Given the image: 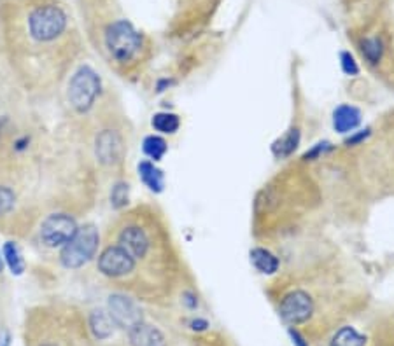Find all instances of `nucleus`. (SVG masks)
<instances>
[{
	"instance_id": "obj_1",
	"label": "nucleus",
	"mask_w": 394,
	"mask_h": 346,
	"mask_svg": "<svg viewBox=\"0 0 394 346\" xmlns=\"http://www.w3.org/2000/svg\"><path fill=\"white\" fill-rule=\"evenodd\" d=\"M67 32V14L56 4H39L28 11L27 36L37 46H47Z\"/></svg>"
},
{
	"instance_id": "obj_2",
	"label": "nucleus",
	"mask_w": 394,
	"mask_h": 346,
	"mask_svg": "<svg viewBox=\"0 0 394 346\" xmlns=\"http://www.w3.org/2000/svg\"><path fill=\"white\" fill-rule=\"evenodd\" d=\"M106 47L114 62L128 63L139 55L142 47V37L130 21H114L106 32Z\"/></svg>"
},
{
	"instance_id": "obj_3",
	"label": "nucleus",
	"mask_w": 394,
	"mask_h": 346,
	"mask_svg": "<svg viewBox=\"0 0 394 346\" xmlns=\"http://www.w3.org/2000/svg\"><path fill=\"white\" fill-rule=\"evenodd\" d=\"M100 245V234L93 224L79 227L76 236L62 247L60 261L67 269H78L90 262Z\"/></svg>"
},
{
	"instance_id": "obj_4",
	"label": "nucleus",
	"mask_w": 394,
	"mask_h": 346,
	"mask_svg": "<svg viewBox=\"0 0 394 346\" xmlns=\"http://www.w3.org/2000/svg\"><path fill=\"white\" fill-rule=\"evenodd\" d=\"M100 93V77L90 66H82L72 75L67 90V98L72 109L78 114H84L93 107Z\"/></svg>"
},
{
	"instance_id": "obj_5",
	"label": "nucleus",
	"mask_w": 394,
	"mask_h": 346,
	"mask_svg": "<svg viewBox=\"0 0 394 346\" xmlns=\"http://www.w3.org/2000/svg\"><path fill=\"white\" fill-rule=\"evenodd\" d=\"M76 219L69 214H51L40 224V241L49 249L67 245L78 233Z\"/></svg>"
},
{
	"instance_id": "obj_6",
	"label": "nucleus",
	"mask_w": 394,
	"mask_h": 346,
	"mask_svg": "<svg viewBox=\"0 0 394 346\" xmlns=\"http://www.w3.org/2000/svg\"><path fill=\"white\" fill-rule=\"evenodd\" d=\"M137 261L121 245H109L98 256V271L109 278H123L135 269Z\"/></svg>"
},
{
	"instance_id": "obj_7",
	"label": "nucleus",
	"mask_w": 394,
	"mask_h": 346,
	"mask_svg": "<svg viewBox=\"0 0 394 346\" xmlns=\"http://www.w3.org/2000/svg\"><path fill=\"white\" fill-rule=\"evenodd\" d=\"M117 245H121L135 261H142L151 254L152 240L142 226L126 224L117 234Z\"/></svg>"
},
{
	"instance_id": "obj_8",
	"label": "nucleus",
	"mask_w": 394,
	"mask_h": 346,
	"mask_svg": "<svg viewBox=\"0 0 394 346\" xmlns=\"http://www.w3.org/2000/svg\"><path fill=\"white\" fill-rule=\"evenodd\" d=\"M314 313V301L303 291H294L282 299L281 317L289 325L307 322Z\"/></svg>"
},
{
	"instance_id": "obj_9",
	"label": "nucleus",
	"mask_w": 394,
	"mask_h": 346,
	"mask_svg": "<svg viewBox=\"0 0 394 346\" xmlns=\"http://www.w3.org/2000/svg\"><path fill=\"white\" fill-rule=\"evenodd\" d=\"M109 315L114 320L117 327H123L126 331L133 329L135 325L142 322V311L141 306L135 303L133 299H130L128 296H123V294H113L109 297Z\"/></svg>"
},
{
	"instance_id": "obj_10",
	"label": "nucleus",
	"mask_w": 394,
	"mask_h": 346,
	"mask_svg": "<svg viewBox=\"0 0 394 346\" xmlns=\"http://www.w3.org/2000/svg\"><path fill=\"white\" fill-rule=\"evenodd\" d=\"M123 140L121 135L114 129H104L95 140V154L98 163L104 166H113L119 163L123 158Z\"/></svg>"
},
{
	"instance_id": "obj_11",
	"label": "nucleus",
	"mask_w": 394,
	"mask_h": 346,
	"mask_svg": "<svg viewBox=\"0 0 394 346\" xmlns=\"http://www.w3.org/2000/svg\"><path fill=\"white\" fill-rule=\"evenodd\" d=\"M130 345L132 346H167L165 336L157 327L141 322L128 331Z\"/></svg>"
},
{
	"instance_id": "obj_12",
	"label": "nucleus",
	"mask_w": 394,
	"mask_h": 346,
	"mask_svg": "<svg viewBox=\"0 0 394 346\" xmlns=\"http://www.w3.org/2000/svg\"><path fill=\"white\" fill-rule=\"evenodd\" d=\"M361 123V112L352 106H340L333 114V128L338 133H349Z\"/></svg>"
},
{
	"instance_id": "obj_13",
	"label": "nucleus",
	"mask_w": 394,
	"mask_h": 346,
	"mask_svg": "<svg viewBox=\"0 0 394 346\" xmlns=\"http://www.w3.org/2000/svg\"><path fill=\"white\" fill-rule=\"evenodd\" d=\"M114 320L111 319L109 311L95 310L90 315V329L97 339H107L114 332Z\"/></svg>"
},
{
	"instance_id": "obj_14",
	"label": "nucleus",
	"mask_w": 394,
	"mask_h": 346,
	"mask_svg": "<svg viewBox=\"0 0 394 346\" xmlns=\"http://www.w3.org/2000/svg\"><path fill=\"white\" fill-rule=\"evenodd\" d=\"M139 177H141L142 182L154 193H161L163 191L165 186V179L161 170H158L151 161H141L139 163Z\"/></svg>"
},
{
	"instance_id": "obj_15",
	"label": "nucleus",
	"mask_w": 394,
	"mask_h": 346,
	"mask_svg": "<svg viewBox=\"0 0 394 346\" xmlns=\"http://www.w3.org/2000/svg\"><path fill=\"white\" fill-rule=\"evenodd\" d=\"M251 262L263 275H273L279 269V259L266 249L251 250Z\"/></svg>"
},
{
	"instance_id": "obj_16",
	"label": "nucleus",
	"mask_w": 394,
	"mask_h": 346,
	"mask_svg": "<svg viewBox=\"0 0 394 346\" xmlns=\"http://www.w3.org/2000/svg\"><path fill=\"white\" fill-rule=\"evenodd\" d=\"M298 144H300V132L298 129H289L284 136H281L275 144H273L272 151L277 158H288L297 151Z\"/></svg>"
},
{
	"instance_id": "obj_17",
	"label": "nucleus",
	"mask_w": 394,
	"mask_h": 346,
	"mask_svg": "<svg viewBox=\"0 0 394 346\" xmlns=\"http://www.w3.org/2000/svg\"><path fill=\"white\" fill-rule=\"evenodd\" d=\"M151 125H152V128L157 129V132L172 135V133H176L177 129H179L181 121H179V117L172 112H158L152 116Z\"/></svg>"
},
{
	"instance_id": "obj_18",
	"label": "nucleus",
	"mask_w": 394,
	"mask_h": 346,
	"mask_svg": "<svg viewBox=\"0 0 394 346\" xmlns=\"http://www.w3.org/2000/svg\"><path fill=\"white\" fill-rule=\"evenodd\" d=\"M364 343L367 338L363 334H359L352 327H344L333 336L329 346H364Z\"/></svg>"
},
{
	"instance_id": "obj_19",
	"label": "nucleus",
	"mask_w": 394,
	"mask_h": 346,
	"mask_svg": "<svg viewBox=\"0 0 394 346\" xmlns=\"http://www.w3.org/2000/svg\"><path fill=\"white\" fill-rule=\"evenodd\" d=\"M146 156H149L152 161H160L165 154H167V142L161 136L151 135L148 136L142 144Z\"/></svg>"
},
{
	"instance_id": "obj_20",
	"label": "nucleus",
	"mask_w": 394,
	"mask_h": 346,
	"mask_svg": "<svg viewBox=\"0 0 394 346\" xmlns=\"http://www.w3.org/2000/svg\"><path fill=\"white\" fill-rule=\"evenodd\" d=\"M361 51H363V56L367 58L368 63L375 65L379 63L380 58L384 55V44L382 40L377 39V37H370V39H364L361 44Z\"/></svg>"
},
{
	"instance_id": "obj_21",
	"label": "nucleus",
	"mask_w": 394,
	"mask_h": 346,
	"mask_svg": "<svg viewBox=\"0 0 394 346\" xmlns=\"http://www.w3.org/2000/svg\"><path fill=\"white\" fill-rule=\"evenodd\" d=\"M4 259L9 268H11V271L16 273V275H20L25 269V262L20 256V250H18V247H16L14 243H11V241L4 245Z\"/></svg>"
},
{
	"instance_id": "obj_22",
	"label": "nucleus",
	"mask_w": 394,
	"mask_h": 346,
	"mask_svg": "<svg viewBox=\"0 0 394 346\" xmlns=\"http://www.w3.org/2000/svg\"><path fill=\"white\" fill-rule=\"evenodd\" d=\"M16 193L9 186L0 184V217H8L14 212Z\"/></svg>"
},
{
	"instance_id": "obj_23",
	"label": "nucleus",
	"mask_w": 394,
	"mask_h": 346,
	"mask_svg": "<svg viewBox=\"0 0 394 346\" xmlns=\"http://www.w3.org/2000/svg\"><path fill=\"white\" fill-rule=\"evenodd\" d=\"M111 203H113L114 208H123L128 203V184L119 182L113 187Z\"/></svg>"
},
{
	"instance_id": "obj_24",
	"label": "nucleus",
	"mask_w": 394,
	"mask_h": 346,
	"mask_svg": "<svg viewBox=\"0 0 394 346\" xmlns=\"http://www.w3.org/2000/svg\"><path fill=\"white\" fill-rule=\"evenodd\" d=\"M340 60H342V71L345 72L347 75H358L359 74V66L358 63H356L354 56L351 55V53H347V51H344L342 55H340Z\"/></svg>"
},
{
	"instance_id": "obj_25",
	"label": "nucleus",
	"mask_w": 394,
	"mask_h": 346,
	"mask_svg": "<svg viewBox=\"0 0 394 346\" xmlns=\"http://www.w3.org/2000/svg\"><path fill=\"white\" fill-rule=\"evenodd\" d=\"M329 149H332V145H329L328 142H324V144H317L316 147L312 149V151L307 152V154L303 156V160H314V158H317V156L324 154V152L329 151Z\"/></svg>"
},
{
	"instance_id": "obj_26",
	"label": "nucleus",
	"mask_w": 394,
	"mask_h": 346,
	"mask_svg": "<svg viewBox=\"0 0 394 346\" xmlns=\"http://www.w3.org/2000/svg\"><path fill=\"white\" fill-rule=\"evenodd\" d=\"M289 336L293 339L294 346H308V343L305 341V338L297 331V329H289Z\"/></svg>"
},
{
	"instance_id": "obj_27",
	"label": "nucleus",
	"mask_w": 394,
	"mask_h": 346,
	"mask_svg": "<svg viewBox=\"0 0 394 346\" xmlns=\"http://www.w3.org/2000/svg\"><path fill=\"white\" fill-rule=\"evenodd\" d=\"M368 135H370V129H364V132L356 133L354 136H351V138H349L347 145H356V144H359V142H363Z\"/></svg>"
},
{
	"instance_id": "obj_28",
	"label": "nucleus",
	"mask_w": 394,
	"mask_h": 346,
	"mask_svg": "<svg viewBox=\"0 0 394 346\" xmlns=\"http://www.w3.org/2000/svg\"><path fill=\"white\" fill-rule=\"evenodd\" d=\"M209 327V323L205 322V320H193L192 322V329L193 331H205V329H207Z\"/></svg>"
},
{
	"instance_id": "obj_29",
	"label": "nucleus",
	"mask_w": 394,
	"mask_h": 346,
	"mask_svg": "<svg viewBox=\"0 0 394 346\" xmlns=\"http://www.w3.org/2000/svg\"><path fill=\"white\" fill-rule=\"evenodd\" d=\"M184 297H186V299H184V303L187 304V306L192 308H196V304H198V301L195 299V296H193V294H189V292H186V294H184Z\"/></svg>"
},
{
	"instance_id": "obj_30",
	"label": "nucleus",
	"mask_w": 394,
	"mask_h": 346,
	"mask_svg": "<svg viewBox=\"0 0 394 346\" xmlns=\"http://www.w3.org/2000/svg\"><path fill=\"white\" fill-rule=\"evenodd\" d=\"M9 341H11V338H9L8 332H2L0 334V346H9Z\"/></svg>"
},
{
	"instance_id": "obj_31",
	"label": "nucleus",
	"mask_w": 394,
	"mask_h": 346,
	"mask_svg": "<svg viewBox=\"0 0 394 346\" xmlns=\"http://www.w3.org/2000/svg\"><path fill=\"white\" fill-rule=\"evenodd\" d=\"M2 269H4V262H2V257H0V273H2Z\"/></svg>"
},
{
	"instance_id": "obj_32",
	"label": "nucleus",
	"mask_w": 394,
	"mask_h": 346,
	"mask_svg": "<svg viewBox=\"0 0 394 346\" xmlns=\"http://www.w3.org/2000/svg\"><path fill=\"white\" fill-rule=\"evenodd\" d=\"M46 346H51V345H46Z\"/></svg>"
}]
</instances>
